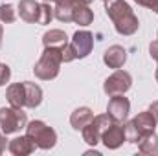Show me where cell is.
<instances>
[{
  "label": "cell",
  "instance_id": "obj_3",
  "mask_svg": "<svg viewBox=\"0 0 158 156\" xmlns=\"http://www.w3.org/2000/svg\"><path fill=\"white\" fill-rule=\"evenodd\" d=\"M155 125H156V119H155V116H153L149 110L138 114V116L125 127L127 142H131V143H138L140 138H143V136L149 134V132H155Z\"/></svg>",
  "mask_w": 158,
  "mask_h": 156
},
{
  "label": "cell",
  "instance_id": "obj_15",
  "mask_svg": "<svg viewBox=\"0 0 158 156\" xmlns=\"http://www.w3.org/2000/svg\"><path fill=\"white\" fill-rule=\"evenodd\" d=\"M42 42H44V48H59L61 51H63V48H66L70 44L66 33L61 30H50L48 33H44Z\"/></svg>",
  "mask_w": 158,
  "mask_h": 156
},
{
  "label": "cell",
  "instance_id": "obj_16",
  "mask_svg": "<svg viewBox=\"0 0 158 156\" xmlns=\"http://www.w3.org/2000/svg\"><path fill=\"white\" fill-rule=\"evenodd\" d=\"M94 119V112L88 109V107H81V109H76L72 112V117H70V123L76 130H81L83 127H86L90 121Z\"/></svg>",
  "mask_w": 158,
  "mask_h": 156
},
{
  "label": "cell",
  "instance_id": "obj_2",
  "mask_svg": "<svg viewBox=\"0 0 158 156\" xmlns=\"http://www.w3.org/2000/svg\"><path fill=\"white\" fill-rule=\"evenodd\" d=\"M63 63V53L59 48H44V53L40 55L39 63L35 64L33 72L39 79H53L59 74V66Z\"/></svg>",
  "mask_w": 158,
  "mask_h": 156
},
{
  "label": "cell",
  "instance_id": "obj_23",
  "mask_svg": "<svg viewBox=\"0 0 158 156\" xmlns=\"http://www.w3.org/2000/svg\"><path fill=\"white\" fill-rule=\"evenodd\" d=\"M134 2H138L140 6H145V7H149V9L158 11V0H134Z\"/></svg>",
  "mask_w": 158,
  "mask_h": 156
},
{
  "label": "cell",
  "instance_id": "obj_27",
  "mask_svg": "<svg viewBox=\"0 0 158 156\" xmlns=\"http://www.w3.org/2000/svg\"><path fill=\"white\" fill-rule=\"evenodd\" d=\"M2 33H4V28H2V24H0V42H2Z\"/></svg>",
  "mask_w": 158,
  "mask_h": 156
},
{
  "label": "cell",
  "instance_id": "obj_28",
  "mask_svg": "<svg viewBox=\"0 0 158 156\" xmlns=\"http://www.w3.org/2000/svg\"><path fill=\"white\" fill-rule=\"evenodd\" d=\"M42 2H46V4H53L55 0H42Z\"/></svg>",
  "mask_w": 158,
  "mask_h": 156
},
{
  "label": "cell",
  "instance_id": "obj_30",
  "mask_svg": "<svg viewBox=\"0 0 158 156\" xmlns=\"http://www.w3.org/2000/svg\"><path fill=\"white\" fill-rule=\"evenodd\" d=\"M156 81H158V70H156Z\"/></svg>",
  "mask_w": 158,
  "mask_h": 156
},
{
  "label": "cell",
  "instance_id": "obj_29",
  "mask_svg": "<svg viewBox=\"0 0 158 156\" xmlns=\"http://www.w3.org/2000/svg\"><path fill=\"white\" fill-rule=\"evenodd\" d=\"M4 136H6V134H4V132H0V140H2V138H4Z\"/></svg>",
  "mask_w": 158,
  "mask_h": 156
},
{
  "label": "cell",
  "instance_id": "obj_1",
  "mask_svg": "<svg viewBox=\"0 0 158 156\" xmlns=\"http://www.w3.org/2000/svg\"><path fill=\"white\" fill-rule=\"evenodd\" d=\"M105 9H107V15L110 17V20H112V24H114V28L119 35H132L140 28L138 18L127 2L105 0Z\"/></svg>",
  "mask_w": 158,
  "mask_h": 156
},
{
  "label": "cell",
  "instance_id": "obj_8",
  "mask_svg": "<svg viewBox=\"0 0 158 156\" xmlns=\"http://www.w3.org/2000/svg\"><path fill=\"white\" fill-rule=\"evenodd\" d=\"M129 110H131V103H129V99H127L123 94L110 97L109 107H107V114L112 117L114 121L123 123V121L127 119V116H129Z\"/></svg>",
  "mask_w": 158,
  "mask_h": 156
},
{
  "label": "cell",
  "instance_id": "obj_22",
  "mask_svg": "<svg viewBox=\"0 0 158 156\" xmlns=\"http://www.w3.org/2000/svg\"><path fill=\"white\" fill-rule=\"evenodd\" d=\"M9 77H11V70H9V66L0 63V86H4V84L9 81Z\"/></svg>",
  "mask_w": 158,
  "mask_h": 156
},
{
  "label": "cell",
  "instance_id": "obj_11",
  "mask_svg": "<svg viewBox=\"0 0 158 156\" xmlns=\"http://www.w3.org/2000/svg\"><path fill=\"white\" fill-rule=\"evenodd\" d=\"M125 61H127V50H125L123 46H118V44L110 46V48L105 51V55H103V63H105L109 68H114V70L121 68V66L125 64Z\"/></svg>",
  "mask_w": 158,
  "mask_h": 156
},
{
  "label": "cell",
  "instance_id": "obj_25",
  "mask_svg": "<svg viewBox=\"0 0 158 156\" xmlns=\"http://www.w3.org/2000/svg\"><path fill=\"white\" fill-rule=\"evenodd\" d=\"M149 112L155 116V119H156V123H158V101H155V103L149 107Z\"/></svg>",
  "mask_w": 158,
  "mask_h": 156
},
{
  "label": "cell",
  "instance_id": "obj_13",
  "mask_svg": "<svg viewBox=\"0 0 158 156\" xmlns=\"http://www.w3.org/2000/svg\"><path fill=\"white\" fill-rule=\"evenodd\" d=\"M40 4L35 0H20L19 2V15L24 22H37L39 20Z\"/></svg>",
  "mask_w": 158,
  "mask_h": 156
},
{
  "label": "cell",
  "instance_id": "obj_19",
  "mask_svg": "<svg viewBox=\"0 0 158 156\" xmlns=\"http://www.w3.org/2000/svg\"><path fill=\"white\" fill-rule=\"evenodd\" d=\"M81 134H83V140H85L88 145H96V143H99V140H101V134H99V130L94 127L92 121H90L86 127L81 129Z\"/></svg>",
  "mask_w": 158,
  "mask_h": 156
},
{
  "label": "cell",
  "instance_id": "obj_18",
  "mask_svg": "<svg viewBox=\"0 0 158 156\" xmlns=\"http://www.w3.org/2000/svg\"><path fill=\"white\" fill-rule=\"evenodd\" d=\"M138 149H140V153H143V154H153V153H158V138L155 132H149V134H145L143 138H140V142H138Z\"/></svg>",
  "mask_w": 158,
  "mask_h": 156
},
{
  "label": "cell",
  "instance_id": "obj_12",
  "mask_svg": "<svg viewBox=\"0 0 158 156\" xmlns=\"http://www.w3.org/2000/svg\"><path fill=\"white\" fill-rule=\"evenodd\" d=\"M35 142L26 134V136H19L15 140L9 142V153L17 156H24V154H31L35 151Z\"/></svg>",
  "mask_w": 158,
  "mask_h": 156
},
{
  "label": "cell",
  "instance_id": "obj_9",
  "mask_svg": "<svg viewBox=\"0 0 158 156\" xmlns=\"http://www.w3.org/2000/svg\"><path fill=\"white\" fill-rule=\"evenodd\" d=\"M127 140V132H125V127L114 121L103 134H101V142L105 143L107 149H118L119 145Z\"/></svg>",
  "mask_w": 158,
  "mask_h": 156
},
{
  "label": "cell",
  "instance_id": "obj_32",
  "mask_svg": "<svg viewBox=\"0 0 158 156\" xmlns=\"http://www.w3.org/2000/svg\"><path fill=\"white\" fill-rule=\"evenodd\" d=\"M156 13H158V11H156Z\"/></svg>",
  "mask_w": 158,
  "mask_h": 156
},
{
  "label": "cell",
  "instance_id": "obj_26",
  "mask_svg": "<svg viewBox=\"0 0 158 156\" xmlns=\"http://www.w3.org/2000/svg\"><path fill=\"white\" fill-rule=\"evenodd\" d=\"M4 151H6V138H2V140H0V154H2Z\"/></svg>",
  "mask_w": 158,
  "mask_h": 156
},
{
  "label": "cell",
  "instance_id": "obj_31",
  "mask_svg": "<svg viewBox=\"0 0 158 156\" xmlns=\"http://www.w3.org/2000/svg\"><path fill=\"white\" fill-rule=\"evenodd\" d=\"M103 2H105V0H103Z\"/></svg>",
  "mask_w": 158,
  "mask_h": 156
},
{
  "label": "cell",
  "instance_id": "obj_14",
  "mask_svg": "<svg viewBox=\"0 0 158 156\" xmlns=\"http://www.w3.org/2000/svg\"><path fill=\"white\" fill-rule=\"evenodd\" d=\"M7 101L15 109L26 107V86H24V83H15L7 88Z\"/></svg>",
  "mask_w": 158,
  "mask_h": 156
},
{
  "label": "cell",
  "instance_id": "obj_21",
  "mask_svg": "<svg viewBox=\"0 0 158 156\" xmlns=\"http://www.w3.org/2000/svg\"><path fill=\"white\" fill-rule=\"evenodd\" d=\"M53 18V9H52V6L50 4H40V9H39V20H37V24H42V26H46V24H50V20Z\"/></svg>",
  "mask_w": 158,
  "mask_h": 156
},
{
  "label": "cell",
  "instance_id": "obj_7",
  "mask_svg": "<svg viewBox=\"0 0 158 156\" xmlns=\"http://www.w3.org/2000/svg\"><path fill=\"white\" fill-rule=\"evenodd\" d=\"M92 46H94V37L90 31L83 30V31H76L74 37L70 40V48H72V53L76 59H83L86 57L90 51H92Z\"/></svg>",
  "mask_w": 158,
  "mask_h": 156
},
{
  "label": "cell",
  "instance_id": "obj_10",
  "mask_svg": "<svg viewBox=\"0 0 158 156\" xmlns=\"http://www.w3.org/2000/svg\"><path fill=\"white\" fill-rule=\"evenodd\" d=\"M88 2L90 0H74L72 4V18L79 26H88L94 20V13L88 7Z\"/></svg>",
  "mask_w": 158,
  "mask_h": 156
},
{
  "label": "cell",
  "instance_id": "obj_6",
  "mask_svg": "<svg viewBox=\"0 0 158 156\" xmlns=\"http://www.w3.org/2000/svg\"><path fill=\"white\" fill-rule=\"evenodd\" d=\"M131 84H132V77H131V74L129 72H125V70H116L110 77L105 81V84H103V90H105V94L107 96H119V94H125L129 88H131Z\"/></svg>",
  "mask_w": 158,
  "mask_h": 156
},
{
  "label": "cell",
  "instance_id": "obj_5",
  "mask_svg": "<svg viewBox=\"0 0 158 156\" xmlns=\"http://www.w3.org/2000/svg\"><path fill=\"white\" fill-rule=\"evenodd\" d=\"M26 125H28V119H26V114L22 112V109H15V107L0 109V129L4 134L19 132L26 129Z\"/></svg>",
  "mask_w": 158,
  "mask_h": 156
},
{
  "label": "cell",
  "instance_id": "obj_17",
  "mask_svg": "<svg viewBox=\"0 0 158 156\" xmlns=\"http://www.w3.org/2000/svg\"><path fill=\"white\" fill-rule=\"evenodd\" d=\"M24 86H26V107L28 109L39 107L40 101H42V90H40V86L35 84V83H30V81H24Z\"/></svg>",
  "mask_w": 158,
  "mask_h": 156
},
{
  "label": "cell",
  "instance_id": "obj_24",
  "mask_svg": "<svg viewBox=\"0 0 158 156\" xmlns=\"http://www.w3.org/2000/svg\"><path fill=\"white\" fill-rule=\"evenodd\" d=\"M149 51H151V57L158 61V40L151 42V46H149Z\"/></svg>",
  "mask_w": 158,
  "mask_h": 156
},
{
  "label": "cell",
  "instance_id": "obj_4",
  "mask_svg": "<svg viewBox=\"0 0 158 156\" xmlns=\"http://www.w3.org/2000/svg\"><path fill=\"white\" fill-rule=\"evenodd\" d=\"M26 134L40 149H52L55 145V142H57V132L52 127H48L46 123L37 121V119L26 125Z\"/></svg>",
  "mask_w": 158,
  "mask_h": 156
},
{
  "label": "cell",
  "instance_id": "obj_20",
  "mask_svg": "<svg viewBox=\"0 0 158 156\" xmlns=\"http://www.w3.org/2000/svg\"><path fill=\"white\" fill-rule=\"evenodd\" d=\"M15 18H17L15 7H13L11 4H2V6H0V20H2L4 24H11Z\"/></svg>",
  "mask_w": 158,
  "mask_h": 156
}]
</instances>
